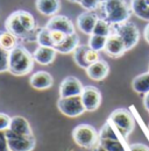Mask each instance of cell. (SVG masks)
Returning <instances> with one entry per match:
<instances>
[{
    "mask_svg": "<svg viewBox=\"0 0 149 151\" xmlns=\"http://www.w3.org/2000/svg\"><path fill=\"white\" fill-rule=\"evenodd\" d=\"M5 28L21 40H36V21L27 11H15L5 21Z\"/></svg>",
    "mask_w": 149,
    "mask_h": 151,
    "instance_id": "obj_1",
    "label": "cell"
},
{
    "mask_svg": "<svg viewBox=\"0 0 149 151\" xmlns=\"http://www.w3.org/2000/svg\"><path fill=\"white\" fill-rule=\"evenodd\" d=\"M100 19L110 24H119L128 21L132 14L130 6L126 0H101L99 6Z\"/></svg>",
    "mask_w": 149,
    "mask_h": 151,
    "instance_id": "obj_2",
    "label": "cell"
},
{
    "mask_svg": "<svg viewBox=\"0 0 149 151\" xmlns=\"http://www.w3.org/2000/svg\"><path fill=\"white\" fill-rule=\"evenodd\" d=\"M34 57L22 45H17L9 51L8 72L14 76H26L34 68Z\"/></svg>",
    "mask_w": 149,
    "mask_h": 151,
    "instance_id": "obj_3",
    "label": "cell"
},
{
    "mask_svg": "<svg viewBox=\"0 0 149 151\" xmlns=\"http://www.w3.org/2000/svg\"><path fill=\"white\" fill-rule=\"evenodd\" d=\"M108 121L116 128V130L121 135V137L125 139H127V137L134 130L135 121L128 109L119 108V109L113 111L108 117Z\"/></svg>",
    "mask_w": 149,
    "mask_h": 151,
    "instance_id": "obj_4",
    "label": "cell"
},
{
    "mask_svg": "<svg viewBox=\"0 0 149 151\" xmlns=\"http://www.w3.org/2000/svg\"><path fill=\"white\" fill-rule=\"evenodd\" d=\"M72 137L76 144L84 149H91L99 141V135L95 128L86 123L78 124L72 130Z\"/></svg>",
    "mask_w": 149,
    "mask_h": 151,
    "instance_id": "obj_5",
    "label": "cell"
},
{
    "mask_svg": "<svg viewBox=\"0 0 149 151\" xmlns=\"http://www.w3.org/2000/svg\"><path fill=\"white\" fill-rule=\"evenodd\" d=\"M111 33H115L121 37L126 45L127 51L133 49L137 44L140 40V32L139 28L135 26V23L126 21L119 24H111Z\"/></svg>",
    "mask_w": 149,
    "mask_h": 151,
    "instance_id": "obj_6",
    "label": "cell"
},
{
    "mask_svg": "<svg viewBox=\"0 0 149 151\" xmlns=\"http://www.w3.org/2000/svg\"><path fill=\"white\" fill-rule=\"evenodd\" d=\"M5 135L8 141L9 151H33L36 144L34 134L32 135H20L12 132L11 129L5 130Z\"/></svg>",
    "mask_w": 149,
    "mask_h": 151,
    "instance_id": "obj_7",
    "label": "cell"
},
{
    "mask_svg": "<svg viewBox=\"0 0 149 151\" xmlns=\"http://www.w3.org/2000/svg\"><path fill=\"white\" fill-rule=\"evenodd\" d=\"M57 108L63 115L68 117H77L84 112H86L80 95L59 98L57 101Z\"/></svg>",
    "mask_w": 149,
    "mask_h": 151,
    "instance_id": "obj_8",
    "label": "cell"
},
{
    "mask_svg": "<svg viewBox=\"0 0 149 151\" xmlns=\"http://www.w3.org/2000/svg\"><path fill=\"white\" fill-rule=\"evenodd\" d=\"M80 98L86 112L97 111L101 104V93L95 86H84Z\"/></svg>",
    "mask_w": 149,
    "mask_h": 151,
    "instance_id": "obj_9",
    "label": "cell"
},
{
    "mask_svg": "<svg viewBox=\"0 0 149 151\" xmlns=\"http://www.w3.org/2000/svg\"><path fill=\"white\" fill-rule=\"evenodd\" d=\"M83 84L82 81L74 76L65 77L61 85H59V98H68V96H77L83 92Z\"/></svg>",
    "mask_w": 149,
    "mask_h": 151,
    "instance_id": "obj_10",
    "label": "cell"
},
{
    "mask_svg": "<svg viewBox=\"0 0 149 151\" xmlns=\"http://www.w3.org/2000/svg\"><path fill=\"white\" fill-rule=\"evenodd\" d=\"M46 28L49 30H59L67 35L76 33L72 21L65 15H58V14H56L49 19V21L46 24Z\"/></svg>",
    "mask_w": 149,
    "mask_h": 151,
    "instance_id": "obj_11",
    "label": "cell"
},
{
    "mask_svg": "<svg viewBox=\"0 0 149 151\" xmlns=\"http://www.w3.org/2000/svg\"><path fill=\"white\" fill-rule=\"evenodd\" d=\"M104 51L106 52L107 56L112 57V58H119L127 51V49H126V45H125L124 41L121 40V37L115 33H111L107 36Z\"/></svg>",
    "mask_w": 149,
    "mask_h": 151,
    "instance_id": "obj_12",
    "label": "cell"
},
{
    "mask_svg": "<svg viewBox=\"0 0 149 151\" xmlns=\"http://www.w3.org/2000/svg\"><path fill=\"white\" fill-rule=\"evenodd\" d=\"M98 19H99V17H98L97 13L86 11V12H84V13L78 15V18H77V27L85 35H91L93 33V28H94Z\"/></svg>",
    "mask_w": 149,
    "mask_h": 151,
    "instance_id": "obj_13",
    "label": "cell"
},
{
    "mask_svg": "<svg viewBox=\"0 0 149 151\" xmlns=\"http://www.w3.org/2000/svg\"><path fill=\"white\" fill-rule=\"evenodd\" d=\"M110 73V65L103 60V59H99L97 60L95 63L91 64L88 69H86V75L89 78H91L92 80L95 81H101L104 80Z\"/></svg>",
    "mask_w": 149,
    "mask_h": 151,
    "instance_id": "obj_14",
    "label": "cell"
},
{
    "mask_svg": "<svg viewBox=\"0 0 149 151\" xmlns=\"http://www.w3.org/2000/svg\"><path fill=\"white\" fill-rule=\"evenodd\" d=\"M29 84L35 90H48L54 85V78L47 71H37L30 76Z\"/></svg>",
    "mask_w": 149,
    "mask_h": 151,
    "instance_id": "obj_15",
    "label": "cell"
},
{
    "mask_svg": "<svg viewBox=\"0 0 149 151\" xmlns=\"http://www.w3.org/2000/svg\"><path fill=\"white\" fill-rule=\"evenodd\" d=\"M56 51L54 48H49V47H41L38 45L35 51L33 52L34 60L41 64V65H49L51 64L56 58Z\"/></svg>",
    "mask_w": 149,
    "mask_h": 151,
    "instance_id": "obj_16",
    "label": "cell"
},
{
    "mask_svg": "<svg viewBox=\"0 0 149 151\" xmlns=\"http://www.w3.org/2000/svg\"><path fill=\"white\" fill-rule=\"evenodd\" d=\"M36 9L43 15L54 17L61 9V0H36Z\"/></svg>",
    "mask_w": 149,
    "mask_h": 151,
    "instance_id": "obj_17",
    "label": "cell"
},
{
    "mask_svg": "<svg viewBox=\"0 0 149 151\" xmlns=\"http://www.w3.org/2000/svg\"><path fill=\"white\" fill-rule=\"evenodd\" d=\"M8 129H11L15 134H20V135H32L33 134L29 122L23 116H13L11 119Z\"/></svg>",
    "mask_w": 149,
    "mask_h": 151,
    "instance_id": "obj_18",
    "label": "cell"
},
{
    "mask_svg": "<svg viewBox=\"0 0 149 151\" xmlns=\"http://www.w3.org/2000/svg\"><path fill=\"white\" fill-rule=\"evenodd\" d=\"M78 45H79V37H78V35L76 33H74V34L67 35L65 40L61 44H58L57 47H55V50L57 52L67 55V54L74 52Z\"/></svg>",
    "mask_w": 149,
    "mask_h": 151,
    "instance_id": "obj_19",
    "label": "cell"
},
{
    "mask_svg": "<svg viewBox=\"0 0 149 151\" xmlns=\"http://www.w3.org/2000/svg\"><path fill=\"white\" fill-rule=\"evenodd\" d=\"M130 9L139 19L149 21V0H130Z\"/></svg>",
    "mask_w": 149,
    "mask_h": 151,
    "instance_id": "obj_20",
    "label": "cell"
},
{
    "mask_svg": "<svg viewBox=\"0 0 149 151\" xmlns=\"http://www.w3.org/2000/svg\"><path fill=\"white\" fill-rule=\"evenodd\" d=\"M132 87L139 94L146 95L149 93V72L136 76L132 81Z\"/></svg>",
    "mask_w": 149,
    "mask_h": 151,
    "instance_id": "obj_21",
    "label": "cell"
},
{
    "mask_svg": "<svg viewBox=\"0 0 149 151\" xmlns=\"http://www.w3.org/2000/svg\"><path fill=\"white\" fill-rule=\"evenodd\" d=\"M88 50H89V45H88V44H79V45L76 48V50L72 52L74 63H76L79 68L85 69V70L90 66L89 63L86 62V52H88Z\"/></svg>",
    "mask_w": 149,
    "mask_h": 151,
    "instance_id": "obj_22",
    "label": "cell"
},
{
    "mask_svg": "<svg viewBox=\"0 0 149 151\" xmlns=\"http://www.w3.org/2000/svg\"><path fill=\"white\" fill-rule=\"evenodd\" d=\"M19 38L7 30H0V47L7 51L14 49L18 44Z\"/></svg>",
    "mask_w": 149,
    "mask_h": 151,
    "instance_id": "obj_23",
    "label": "cell"
},
{
    "mask_svg": "<svg viewBox=\"0 0 149 151\" xmlns=\"http://www.w3.org/2000/svg\"><path fill=\"white\" fill-rule=\"evenodd\" d=\"M99 139H120L121 135L116 130V128L107 120V122L101 127L98 132Z\"/></svg>",
    "mask_w": 149,
    "mask_h": 151,
    "instance_id": "obj_24",
    "label": "cell"
},
{
    "mask_svg": "<svg viewBox=\"0 0 149 151\" xmlns=\"http://www.w3.org/2000/svg\"><path fill=\"white\" fill-rule=\"evenodd\" d=\"M106 41H107V37L105 36H99V35H94V34H91L89 36V41H88V45L92 49V50H95V51H101L105 49V45H106Z\"/></svg>",
    "mask_w": 149,
    "mask_h": 151,
    "instance_id": "obj_25",
    "label": "cell"
},
{
    "mask_svg": "<svg viewBox=\"0 0 149 151\" xmlns=\"http://www.w3.org/2000/svg\"><path fill=\"white\" fill-rule=\"evenodd\" d=\"M36 42L38 43V45H41V47L54 48L53 41H51V37H50V30L47 29L46 27L38 29V32H37L36 34Z\"/></svg>",
    "mask_w": 149,
    "mask_h": 151,
    "instance_id": "obj_26",
    "label": "cell"
},
{
    "mask_svg": "<svg viewBox=\"0 0 149 151\" xmlns=\"http://www.w3.org/2000/svg\"><path fill=\"white\" fill-rule=\"evenodd\" d=\"M111 27L112 26L107 21H105L104 19H100L99 18L98 21H97V23H95V26H94V28H93L92 34L107 37L111 34Z\"/></svg>",
    "mask_w": 149,
    "mask_h": 151,
    "instance_id": "obj_27",
    "label": "cell"
},
{
    "mask_svg": "<svg viewBox=\"0 0 149 151\" xmlns=\"http://www.w3.org/2000/svg\"><path fill=\"white\" fill-rule=\"evenodd\" d=\"M99 143L106 151H127L120 139H99Z\"/></svg>",
    "mask_w": 149,
    "mask_h": 151,
    "instance_id": "obj_28",
    "label": "cell"
},
{
    "mask_svg": "<svg viewBox=\"0 0 149 151\" xmlns=\"http://www.w3.org/2000/svg\"><path fill=\"white\" fill-rule=\"evenodd\" d=\"M101 0H77V4H79L84 9L94 12L99 8Z\"/></svg>",
    "mask_w": 149,
    "mask_h": 151,
    "instance_id": "obj_29",
    "label": "cell"
},
{
    "mask_svg": "<svg viewBox=\"0 0 149 151\" xmlns=\"http://www.w3.org/2000/svg\"><path fill=\"white\" fill-rule=\"evenodd\" d=\"M8 59H9V51L0 47V73L8 71Z\"/></svg>",
    "mask_w": 149,
    "mask_h": 151,
    "instance_id": "obj_30",
    "label": "cell"
},
{
    "mask_svg": "<svg viewBox=\"0 0 149 151\" xmlns=\"http://www.w3.org/2000/svg\"><path fill=\"white\" fill-rule=\"evenodd\" d=\"M50 37H51L53 44H54V49H55V47L61 44L65 40L67 34H64V33H62L59 30H50Z\"/></svg>",
    "mask_w": 149,
    "mask_h": 151,
    "instance_id": "obj_31",
    "label": "cell"
},
{
    "mask_svg": "<svg viewBox=\"0 0 149 151\" xmlns=\"http://www.w3.org/2000/svg\"><path fill=\"white\" fill-rule=\"evenodd\" d=\"M11 116H8L7 114L0 113V132H5L9 128V123H11Z\"/></svg>",
    "mask_w": 149,
    "mask_h": 151,
    "instance_id": "obj_32",
    "label": "cell"
},
{
    "mask_svg": "<svg viewBox=\"0 0 149 151\" xmlns=\"http://www.w3.org/2000/svg\"><path fill=\"white\" fill-rule=\"evenodd\" d=\"M0 151H9L8 141L5 135V132H0Z\"/></svg>",
    "mask_w": 149,
    "mask_h": 151,
    "instance_id": "obj_33",
    "label": "cell"
},
{
    "mask_svg": "<svg viewBox=\"0 0 149 151\" xmlns=\"http://www.w3.org/2000/svg\"><path fill=\"white\" fill-rule=\"evenodd\" d=\"M128 151H149V147L142 144V143H134L130 144Z\"/></svg>",
    "mask_w": 149,
    "mask_h": 151,
    "instance_id": "obj_34",
    "label": "cell"
},
{
    "mask_svg": "<svg viewBox=\"0 0 149 151\" xmlns=\"http://www.w3.org/2000/svg\"><path fill=\"white\" fill-rule=\"evenodd\" d=\"M143 35H145V40L148 42V44H149V22H148V24L145 27V32H143Z\"/></svg>",
    "mask_w": 149,
    "mask_h": 151,
    "instance_id": "obj_35",
    "label": "cell"
},
{
    "mask_svg": "<svg viewBox=\"0 0 149 151\" xmlns=\"http://www.w3.org/2000/svg\"><path fill=\"white\" fill-rule=\"evenodd\" d=\"M143 105H145V107H146V109L149 112V93L145 95V99H143Z\"/></svg>",
    "mask_w": 149,
    "mask_h": 151,
    "instance_id": "obj_36",
    "label": "cell"
},
{
    "mask_svg": "<svg viewBox=\"0 0 149 151\" xmlns=\"http://www.w3.org/2000/svg\"><path fill=\"white\" fill-rule=\"evenodd\" d=\"M93 151H106V150L100 145V143H99V141H98V143L93 147Z\"/></svg>",
    "mask_w": 149,
    "mask_h": 151,
    "instance_id": "obj_37",
    "label": "cell"
},
{
    "mask_svg": "<svg viewBox=\"0 0 149 151\" xmlns=\"http://www.w3.org/2000/svg\"><path fill=\"white\" fill-rule=\"evenodd\" d=\"M69 1H71V2H77V0H69Z\"/></svg>",
    "mask_w": 149,
    "mask_h": 151,
    "instance_id": "obj_38",
    "label": "cell"
},
{
    "mask_svg": "<svg viewBox=\"0 0 149 151\" xmlns=\"http://www.w3.org/2000/svg\"><path fill=\"white\" fill-rule=\"evenodd\" d=\"M148 128H149V124H148Z\"/></svg>",
    "mask_w": 149,
    "mask_h": 151,
    "instance_id": "obj_39",
    "label": "cell"
}]
</instances>
